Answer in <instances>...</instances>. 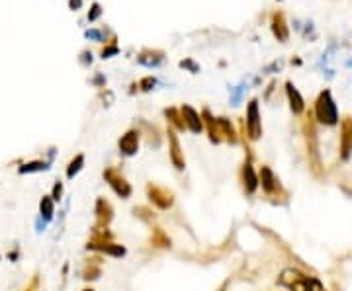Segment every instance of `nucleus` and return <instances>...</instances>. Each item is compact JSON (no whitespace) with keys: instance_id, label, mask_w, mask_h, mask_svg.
Masks as SVG:
<instances>
[{"instance_id":"f257e3e1","label":"nucleus","mask_w":352,"mask_h":291,"mask_svg":"<svg viewBox=\"0 0 352 291\" xmlns=\"http://www.w3.org/2000/svg\"><path fill=\"white\" fill-rule=\"evenodd\" d=\"M276 284L290 291H325L323 284L315 276H307L302 270L286 268L278 276Z\"/></svg>"},{"instance_id":"f03ea898","label":"nucleus","mask_w":352,"mask_h":291,"mask_svg":"<svg viewBox=\"0 0 352 291\" xmlns=\"http://www.w3.org/2000/svg\"><path fill=\"white\" fill-rule=\"evenodd\" d=\"M258 188H262V194L274 203H286L290 198L288 190L282 186L280 178L274 174V170L268 164H262L258 168Z\"/></svg>"},{"instance_id":"7ed1b4c3","label":"nucleus","mask_w":352,"mask_h":291,"mask_svg":"<svg viewBox=\"0 0 352 291\" xmlns=\"http://www.w3.org/2000/svg\"><path fill=\"white\" fill-rule=\"evenodd\" d=\"M315 117L321 125L333 127L339 123V112H337V104L333 100L331 90H323L315 102Z\"/></svg>"},{"instance_id":"20e7f679","label":"nucleus","mask_w":352,"mask_h":291,"mask_svg":"<svg viewBox=\"0 0 352 291\" xmlns=\"http://www.w3.org/2000/svg\"><path fill=\"white\" fill-rule=\"evenodd\" d=\"M104 182L112 188V192L116 194L119 200H129L133 196V186L127 182V178L123 176V172L116 168V166H106L102 172Z\"/></svg>"},{"instance_id":"39448f33","label":"nucleus","mask_w":352,"mask_h":291,"mask_svg":"<svg viewBox=\"0 0 352 291\" xmlns=\"http://www.w3.org/2000/svg\"><path fill=\"white\" fill-rule=\"evenodd\" d=\"M145 194H147V200L153 203V207H157L159 211H168L174 207V192L164 188V186H159L155 182H147L145 184Z\"/></svg>"},{"instance_id":"423d86ee","label":"nucleus","mask_w":352,"mask_h":291,"mask_svg":"<svg viewBox=\"0 0 352 291\" xmlns=\"http://www.w3.org/2000/svg\"><path fill=\"white\" fill-rule=\"evenodd\" d=\"M239 184H241V190L247 198H253L258 192V172L255 170V164H253V155L251 151L247 149V158L245 162L241 164L239 168Z\"/></svg>"},{"instance_id":"0eeeda50","label":"nucleus","mask_w":352,"mask_h":291,"mask_svg":"<svg viewBox=\"0 0 352 291\" xmlns=\"http://www.w3.org/2000/svg\"><path fill=\"white\" fill-rule=\"evenodd\" d=\"M166 137H168V158H170V164L174 166V170L184 172L186 170V157H184V151H182L178 135L170 125L166 129Z\"/></svg>"},{"instance_id":"6e6552de","label":"nucleus","mask_w":352,"mask_h":291,"mask_svg":"<svg viewBox=\"0 0 352 291\" xmlns=\"http://www.w3.org/2000/svg\"><path fill=\"white\" fill-rule=\"evenodd\" d=\"M139 145H141V129L139 127H131L127 129L125 133L119 137L117 141V149H119V155L121 157H135L139 153Z\"/></svg>"},{"instance_id":"1a4fd4ad","label":"nucleus","mask_w":352,"mask_h":291,"mask_svg":"<svg viewBox=\"0 0 352 291\" xmlns=\"http://www.w3.org/2000/svg\"><path fill=\"white\" fill-rule=\"evenodd\" d=\"M247 133L251 141H258L262 137V121H260V112H258V100H251L247 106Z\"/></svg>"},{"instance_id":"9d476101","label":"nucleus","mask_w":352,"mask_h":291,"mask_svg":"<svg viewBox=\"0 0 352 291\" xmlns=\"http://www.w3.org/2000/svg\"><path fill=\"white\" fill-rule=\"evenodd\" d=\"M94 221L96 227H110L114 221V205L104 196H98L94 202Z\"/></svg>"},{"instance_id":"9b49d317","label":"nucleus","mask_w":352,"mask_h":291,"mask_svg":"<svg viewBox=\"0 0 352 291\" xmlns=\"http://www.w3.org/2000/svg\"><path fill=\"white\" fill-rule=\"evenodd\" d=\"M84 248L90 252H96V254H102V256H112V258H123L127 254V248L116 241H110V243H90L88 241Z\"/></svg>"},{"instance_id":"f8f14e48","label":"nucleus","mask_w":352,"mask_h":291,"mask_svg":"<svg viewBox=\"0 0 352 291\" xmlns=\"http://www.w3.org/2000/svg\"><path fill=\"white\" fill-rule=\"evenodd\" d=\"M102 264H104L102 254H92L88 258H84V264H82V270H80V278L84 282H88V284L100 280V276H102Z\"/></svg>"},{"instance_id":"ddd939ff","label":"nucleus","mask_w":352,"mask_h":291,"mask_svg":"<svg viewBox=\"0 0 352 291\" xmlns=\"http://www.w3.org/2000/svg\"><path fill=\"white\" fill-rule=\"evenodd\" d=\"M180 115H182V121H184V127L188 131H192L194 135H200L204 131V121H202V115L198 110H194L192 106L184 104L180 108Z\"/></svg>"},{"instance_id":"4468645a","label":"nucleus","mask_w":352,"mask_h":291,"mask_svg":"<svg viewBox=\"0 0 352 291\" xmlns=\"http://www.w3.org/2000/svg\"><path fill=\"white\" fill-rule=\"evenodd\" d=\"M149 245L157 250H170L172 248V239L168 237V233L163 227L153 225L151 227V235H149Z\"/></svg>"},{"instance_id":"2eb2a0df","label":"nucleus","mask_w":352,"mask_h":291,"mask_svg":"<svg viewBox=\"0 0 352 291\" xmlns=\"http://www.w3.org/2000/svg\"><path fill=\"white\" fill-rule=\"evenodd\" d=\"M352 155V119L347 117L341 127V158L349 160Z\"/></svg>"},{"instance_id":"dca6fc26","label":"nucleus","mask_w":352,"mask_h":291,"mask_svg":"<svg viewBox=\"0 0 352 291\" xmlns=\"http://www.w3.org/2000/svg\"><path fill=\"white\" fill-rule=\"evenodd\" d=\"M286 94H288V102H290V110L294 115H302L305 110V102L300 94V90L294 86V82H286Z\"/></svg>"},{"instance_id":"f3484780","label":"nucleus","mask_w":352,"mask_h":291,"mask_svg":"<svg viewBox=\"0 0 352 291\" xmlns=\"http://www.w3.org/2000/svg\"><path fill=\"white\" fill-rule=\"evenodd\" d=\"M51 168V160H43V158H35V160H27L18 166V174L25 176V174H37V172H47Z\"/></svg>"},{"instance_id":"a211bd4d","label":"nucleus","mask_w":352,"mask_h":291,"mask_svg":"<svg viewBox=\"0 0 352 291\" xmlns=\"http://www.w3.org/2000/svg\"><path fill=\"white\" fill-rule=\"evenodd\" d=\"M215 123H217V129H219V133H221V139L227 141L229 145H237L239 135L235 131L231 119H227V117H215Z\"/></svg>"},{"instance_id":"6ab92c4d","label":"nucleus","mask_w":352,"mask_h":291,"mask_svg":"<svg viewBox=\"0 0 352 291\" xmlns=\"http://www.w3.org/2000/svg\"><path fill=\"white\" fill-rule=\"evenodd\" d=\"M137 63L141 67L147 68H157L164 63V53L163 51H143L137 57Z\"/></svg>"},{"instance_id":"aec40b11","label":"nucleus","mask_w":352,"mask_h":291,"mask_svg":"<svg viewBox=\"0 0 352 291\" xmlns=\"http://www.w3.org/2000/svg\"><path fill=\"white\" fill-rule=\"evenodd\" d=\"M131 213H133V217L141 221L143 225H147V227H153V225H157V213L151 209V207H147V205H135L133 209H131Z\"/></svg>"},{"instance_id":"412c9836","label":"nucleus","mask_w":352,"mask_h":291,"mask_svg":"<svg viewBox=\"0 0 352 291\" xmlns=\"http://www.w3.org/2000/svg\"><path fill=\"white\" fill-rule=\"evenodd\" d=\"M53 217H55V202L51 200L49 194H45L39 200V219H43L45 223H51Z\"/></svg>"},{"instance_id":"4be33fe9","label":"nucleus","mask_w":352,"mask_h":291,"mask_svg":"<svg viewBox=\"0 0 352 291\" xmlns=\"http://www.w3.org/2000/svg\"><path fill=\"white\" fill-rule=\"evenodd\" d=\"M84 162H86V158L82 153H78V155H74V157L69 160V164H67V168H65V176L67 180H74L78 174H80V170L84 168Z\"/></svg>"},{"instance_id":"5701e85b","label":"nucleus","mask_w":352,"mask_h":291,"mask_svg":"<svg viewBox=\"0 0 352 291\" xmlns=\"http://www.w3.org/2000/svg\"><path fill=\"white\" fill-rule=\"evenodd\" d=\"M141 127L145 129V139H147V145H149V147H153V149H159V147H161V143H163V137H161V133H159V129H157L155 125L147 123V121H141Z\"/></svg>"},{"instance_id":"b1692460","label":"nucleus","mask_w":352,"mask_h":291,"mask_svg":"<svg viewBox=\"0 0 352 291\" xmlns=\"http://www.w3.org/2000/svg\"><path fill=\"white\" fill-rule=\"evenodd\" d=\"M88 241H90V243H110V241H116V237H114V233L110 231V227H96V225H94Z\"/></svg>"},{"instance_id":"393cba45","label":"nucleus","mask_w":352,"mask_h":291,"mask_svg":"<svg viewBox=\"0 0 352 291\" xmlns=\"http://www.w3.org/2000/svg\"><path fill=\"white\" fill-rule=\"evenodd\" d=\"M272 31H274V35L278 37V41H288L290 29H288V25L284 22V16H282V14H274V16H272Z\"/></svg>"},{"instance_id":"a878e982","label":"nucleus","mask_w":352,"mask_h":291,"mask_svg":"<svg viewBox=\"0 0 352 291\" xmlns=\"http://www.w3.org/2000/svg\"><path fill=\"white\" fill-rule=\"evenodd\" d=\"M164 117L168 121V125L174 129V131H184V121H182V115H180V110L176 108H166L164 110Z\"/></svg>"},{"instance_id":"bb28decb","label":"nucleus","mask_w":352,"mask_h":291,"mask_svg":"<svg viewBox=\"0 0 352 291\" xmlns=\"http://www.w3.org/2000/svg\"><path fill=\"white\" fill-rule=\"evenodd\" d=\"M49 196H51V200H53L55 203L61 202V200H63V196H65V184H63L61 180H55V182H53V188H51V194H49Z\"/></svg>"},{"instance_id":"cd10ccee","label":"nucleus","mask_w":352,"mask_h":291,"mask_svg":"<svg viewBox=\"0 0 352 291\" xmlns=\"http://www.w3.org/2000/svg\"><path fill=\"white\" fill-rule=\"evenodd\" d=\"M157 86V78L155 76H145V78H141L139 84H137V88L141 92H151V90H155Z\"/></svg>"},{"instance_id":"c85d7f7f","label":"nucleus","mask_w":352,"mask_h":291,"mask_svg":"<svg viewBox=\"0 0 352 291\" xmlns=\"http://www.w3.org/2000/svg\"><path fill=\"white\" fill-rule=\"evenodd\" d=\"M39 286H41V278H39V274L35 272V274L31 276V280L27 282V286L23 288V291H39Z\"/></svg>"},{"instance_id":"c756f323","label":"nucleus","mask_w":352,"mask_h":291,"mask_svg":"<svg viewBox=\"0 0 352 291\" xmlns=\"http://www.w3.org/2000/svg\"><path fill=\"white\" fill-rule=\"evenodd\" d=\"M84 37H86V39H94V41H104L106 33L100 31V29H86V31H84Z\"/></svg>"},{"instance_id":"7c9ffc66","label":"nucleus","mask_w":352,"mask_h":291,"mask_svg":"<svg viewBox=\"0 0 352 291\" xmlns=\"http://www.w3.org/2000/svg\"><path fill=\"white\" fill-rule=\"evenodd\" d=\"M180 67L186 68V70H190L192 74H198V72H200V65H198V63H194L192 59H184V61H180Z\"/></svg>"},{"instance_id":"2f4dec72","label":"nucleus","mask_w":352,"mask_h":291,"mask_svg":"<svg viewBox=\"0 0 352 291\" xmlns=\"http://www.w3.org/2000/svg\"><path fill=\"white\" fill-rule=\"evenodd\" d=\"M243 92H245V86H235L233 92H231V106H239V102L243 98Z\"/></svg>"},{"instance_id":"473e14b6","label":"nucleus","mask_w":352,"mask_h":291,"mask_svg":"<svg viewBox=\"0 0 352 291\" xmlns=\"http://www.w3.org/2000/svg\"><path fill=\"white\" fill-rule=\"evenodd\" d=\"M119 53V47L117 45H110V47H106L104 51H102V59H110V57H114Z\"/></svg>"},{"instance_id":"72a5a7b5","label":"nucleus","mask_w":352,"mask_h":291,"mask_svg":"<svg viewBox=\"0 0 352 291\" xmlns=\"http://www.w3.org/2000/svg\"><path fill=\"white\" fill-rule=\"evenodd\" d=\"M100 14H102V10H100V4H96V2H94V4H92V10L88 12V20H90V22L98 20V18H100Z\"/></svg>"},{"instance_id":"f704fd0d","label":"nucleus","mask_w":352,"mask_h":291,"mask_svg":"<svg viewBox=\"0 0 352 291\" xmlns=\"http://www.w3.org/2000/svg\"><path fill=\"white\" fill-rule=\"evenodd\" d=\"M6 258H8L10 262H18V260H20V248L16 247L14 250H8V252H6Z\"/></svg>"},{"instance_id":"c9c22d12","label":"nucleus","mask_w":352,"mask_h":291,"mask_svg":"<svg viewBox=\"0 0 352 291\" xmlns=\"http://www.w3.org/2000/svg\"><path fill=\"white\" fill-rule=\"evenodd\" d=\"M92 84L94 86H98V88H106V78L102 76V74H96L92 78Z\"/></svg>"},{"instance_id":"e433bc0d","label":"nucleus","mask_w":352,"mask_h":291,"mask_svg":"<svg viewBox=\"0 0 352 291\" xmlns=\"http://www.w3.org/2000/svg\"><path fill=\"white\" fill-rule=\"evenodd\" d=\"M282 65H284V63H282V61H274V63H272V65H268V67L264 68V72H270V70H280V68H282Z\"/></svg>"},{"instance_id":"4c0bfd02","label":"nucleus","mask_w":352,"mask_h":291,"mask_svg":"<svg viewBox=\"0 0 352 291\" xmlns=\"http://www.w3.org/2000/svg\"><path fill=\"white\" fill-rule=\"evenodd\" d=\"M88 63H92V53H90V51H84V53H82V65H88Z\"/></svg>"},{"instance_id":"58836bf2","label":"nucleus","mask_w":352,"mask_h":291,"mask_svg":"<svg viewBox=\"0 0 352 291\" xmlns=\"http://www.w3.org/2000/svg\"><path fill=\"white\" fill-rule=\"evenodd\" d=\"M82 6V0H69V8L70 10H78Z\"/></svg>"},{"instance_id":"ea45409f","label":"nucleus","mask_w":352,"mask_h":291,"mask_svg":"<svg viewBox=\"0 0 352 291\" xmlns=\"http://www.w3.org/2000/svg\"><path fill=\"white\" fill-rule=\"evenodd\" d=\"M67 274H69V262H65V264H63V270H61V278H63V282L67 280Z\"/></svg>"},{"instance_id":"a19ab883","label":"nucleus","mask_w":352,"mask_h":291,"mask_svg":"<svg viewBox=\"0 0 352 291\" xmlns=\"http://www.w3.org/2000/svg\"><path fill=\"white\" fill-rule=\"evenodd\" d=\"M35 225H37V233H41V231H43V229H45V221H43V219H39V217H37V223H35Z\"/></svg>"},{"instance_id":"79ce46f5","label":"nucleus","mask_w":352,"mask_h":291,"mask_svg":"<svg viewBox=\"0 0 352 291\" xmlns=\"http://www.w3.org/2000/svg\"><path fill=\"white\" fill-rule=\"evenodd\" d=\"M227 286H229V282H223V284H221V288H219L217 291H227Z\"/></svg>"},{"instance_id":"37998d69","label":"nucleus","mask_w":352,"mask_h":291,"mask_svg":"<svg viewBox=\"0 0 352 291\" xmlns=\"http://www.w3.org/2000/svg\"><path fill=\"white\" fill-rule=\"evenodd\" d=\"M80 291H94V288H84V290H80Z\"/></svg>"}]
</instances>
